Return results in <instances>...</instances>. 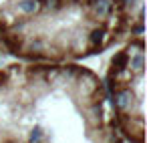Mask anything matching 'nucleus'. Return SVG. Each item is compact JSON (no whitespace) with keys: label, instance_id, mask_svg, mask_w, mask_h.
Listing matches in <instances>:
<instances>
[]
</instances>
